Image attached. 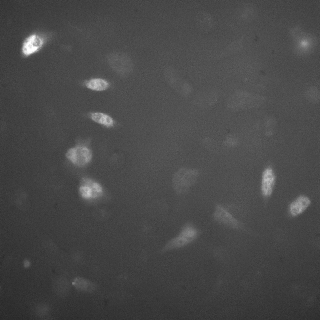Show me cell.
Returning <instances> with one entry per match:
<instances>
[{
  "label": "cell",
  "instance_id": "6da1fadb",
  "mask_svg": "<svg viewBox=\"0 0 320 320\" xmlns=\"http://www.w3.org/2000/svg\"><path fill=\"white\" fill-rule=\"evenodd\" d=\"M265 100L266 97L263 95L240 91L234 93L230 97L227 105L232 111H240L260 106Z\"/></svg>",
  "mask_w": 320,
  "mask_h": 320
},
{
  "label": "cell",
  "instance_id": "7a4b0ae2",
  "mask_svg": "<svg viewBox=\"0 0 320 320\" xmlns=\"http://www.w3.org/2000/svg\"><path fill=\"white\" fill-rule=\"evenodd\" d=\"M200 234L201 231L194 224L187 222L178 234L166 243L160 252L162 253L184 247L195 241Z\"/></svg>",
  "mask_w": 320,
  "mask_h": 320
},
{
  "label": "cell",
  "instance_id": "3957f363",
  "mask_svg": "<svg viewBox=\"0 0 320 320\" xmlns=\"http://www.w3.org/2000/svg\"><path fill=\"white\" fill-rule=\"evenodd\" d=\"M163 74L168 85L178 95L184 98H188L191 95L193 92L191 84L176 68L169 65L166 66Z\"/></svg>",
  "mask_w": 320,
  "mask_h": 320
},
{
  "label": "cell",
  "instance_id": "277c9868",
  "mask_svg": "<svg viewBox=\"0 0 320 320\" xmlns=\"http://www.w3.org/2000/svg\"><path fill=\"white\" fill-rule=\"evenodd\" d=\"M108 64L117 74L123 77L129 76L134 68L132 58L127 53L120 52H113L107 57Z\"/></svg>",
  "mask_w": 320,
  "mask_h": 320
},
{
  "label": "cell",
  "instance_id": "5b68a950",
  "mask_svg": "<svg viewBox=\"0 0 320 320\" xmlns=\"http://www.w3.org/2000/svg\"><path fill=\"white\" fill-rule=\"evenodd\" d=\"M212 218L216 223L226 228L242 231L244 230L242 223L219 203L215 205Z\"/></svg>",
  "mask_w": 320,
  "mask_h": 320
},
{
  "label": "cell",
  "instance_id": "8992f818",
  "mask_svg": "<svg viewBox=\"0 0 320 320\" xmlns=\"http://www.w3.org/2000/svg\"><path fill=\"white\" fill-rule=\"evenodd\" d=\"M194 21L197 29L204 33L212 32L216 26L215 17L210 12L205 10L197 12L194 16Z\"/></svg>",
  "mask_w": 320,
  "mask_h": 320
},
{
  "label": "cell",
  "instance_id": "52a82bcc",
  "mask_svg": "<svg viewBox=\"0 0 320 320\" xmlns=\"http://www.w3.org/2000/svg\"><path fill=\"white\" fill-rule=\"evenodd\" d=\"M66 156L74 164L82 167L90 161L92 154L88 148L84 146L79 145L68 150Z\"/></svg>",
  "mask_w": 320,
  "mask_h": 320
},
{
  "label": "cell",
  "instance_id": "ba28073f",
  "mask_svg": "<svg viewBox=\"0 0 320 320\" xmlns=\"http://www.w3.org/2000/svg\"><path fill=\"white\" fill-rule=\"evenodd\" d=\"M255 10L253 5L248 2H243L236 8L234 16L236 23L240 26L245 25L253 18Z\"/></svg>",
  "mask_w": 320,
  "mask_h": 320
},
{
  "label": "cell",
  "instance_id": "9c48e42d",
  "mask_svg": "<svg viewBox=\"0 0 320 320\" xmlns=\"http://www.w3.org/2000/svg\"><path fill=\"white\" fill-rule=\"evenodd\" d=\"M79 191L83 198L89 199L101 195L102 189L98 183L89 178H83L82 180Z\"/></svg>",
  "mask_w": 320,
  "mask_h": 320
},
{
  "label": "cell",
  "instance_id": "30bf717a",
  "mask_svg": "<svg viewBox=\"0 0 320 320\" xmlns=\"http://www.w3.org/2000/svg\"><path fill=\"white\" fill-rule=\"evenodd\" d=\"M183 181L174 187L176 192L178 194H181L187 192L190 189L198 174L196 170L185 169L182 171Z\"/></svg>",
  "mask_w": 320,
  "mask_h": 320
},
{
  "label": "cell",
  "instance_id": "8fae6325",
  "mask_svg": "<svg viewBox=\"0 0 320 320\" xmlns=\"http://www.w3.org/2000/svg\"><path fill=\"white\" fill-rule=\"evenodd\" d=\"M275 181L273 170L270 167L266 168L263 172L261 182V192L264 196L268 197L272 194Z\"/></svg>",
  "mask_w": 320,
  "mask_h": 320
},
{
  "label": "cell",
  "instance_id": "7c38bea8",
  "mask_svg": "<svg viewBox=\"0 0 320 320\" xmlns=\"http://www.w3.org/2000/svg\"><path fill=\"white\" fill-rule=\"evenodd\" d=\"M43 42V38L36 34H33L28 37L23 42L22 51L26 55H28L37 51L42 46Z\"/></svg>",
  "mask_w": 320,
  "mask_h": 320
},
{
  "label": "cell",
  "instance_id": "4fadbf2b",
  "mask_svg": "<svg viewBox=\"0 0 320 320\" xmlns=\"http://www.w3.org/2000/svg\"><path fill=\"white\" fill-rule=\"evenodd\" d=\"M311 203L307 197L301 195L298 197L290 204L289 212L292 216H297L303 212Z\"/></svg>",
  "mask_w": 320,
  "mask_h": 320
},
{
  "label": "cell",
  "instance_id": "5bb4252c",
  "mask_svg": "<svg viewBox=\"0 0 320 320\" xmlns=\"http://www.w3.org/2000/svg\"><path fill=\"white\" fill-rule=\"evenodd\" d=\"M89 116V118L94 122L107 127H112L115 124V121L111 117L102 112H91Z\"/></svg>",
  "mask_w": 320,
  "mask_h": 320
},
{
  "label": "cell",
  "instance_id": "9a60e30c",
  "mask_svg": "<svg viewBox=\"0 0 320 320\" xmlns=\"http://www.w3.org/2000/svg\"><path fill=\"white\" fill-rule=\"evenodd\" d=\"M84 84L87 88L98 91L105 90L110 86V84L108 81L100 78H94L86 80Z\"/></svg>",
  "mask_w": 320,
  "mask_h": 320
},
{
  "label": "cell",
  "instance_id": "2e32d148",
  "mask_svg": "<svg viewBox=\"0 0 320 320\" xmlns=\"http://www.w3.org/2000/svg\"><path fill=\"white\" fill-rule=\"evenodd\" d=\"M243 38L237 39L227 45L221 52L219 57L221 58L227 57L236 53L242 47Z\"/></svg>",
  "mask_w": 320,
  "mask_h": 320
},
{
  "label": "cell",
  "instance_id": "e0dca14e",
  "mask_svg": "<svg viewBox=\"0 0 320 320\" xmlns=\"http://www.w3.org/2000/svg\"><path fill=\"white\" fill-rule=\"evenodd\" d=\"M218 96L213 91L204 92L196 98L195 102L196 104L204 106H209L214 104L217 101Z\"/></svg>",
  "mask_w": 320,
  "mask_h": 320
},
{
  "label": "cell",
  "instance_id": "ac0fdd59",
  "mask_svg": "<svg viewBox=\"0 0 320 320\" xmlns=\"http://www.w3.org/2000/svg\"><path fill=\"white\" fill-rule=\"evenodd\" d=\"M307 98L312 102H317L319 99V91L315 87L310 88L306 92Z\"/></svg>",
  "mask_w": 320,
  "mask_h": 320
},
{
  "label": "cell",
  "instance_id": "d6986e66",
  "mask_svg": "<svg viewBox=\"0 0 320 320\" xmlns=\"http://www.w3.org/2000/svg\"><path fill=\"white\" fill-rule=\"evenodd\" d=\"M73 283V285L77 288L82 290H87L88 288V287L90 286L89 282H88L86 280L81 279H76L74 281Z\"/></svg>",
  "mask_w": 320,
  "mask_h": 320
},
{
  "label": "cell",
  "instance_id": "ffe728a7",
  "mask_svg": "<svg viewBox=\"0 0 320 320\" xmlns=\"http://www.w3.org/2000/svg\"><path fill=\"white\" fill-rule=\"evenodd\" d=\"M225 143L228 147H232L236 145L237 140L233 137H229L225 140Z\"/></svg>",
  "mask_w": 320,
  "mask_h": 320
},
{
  "label": "cell",
  "instance_id": "44dd1931",
  "mask_svg": "<svg viewBox=\"0 0 320 320\" xmlns=\"http://www.w3.org/2000/svg\"><path fill=\"white\" fill-rule=\"evenodd\" d=\"M30 265V263L28 260H25L24 262V266L25 268H29Z\"/></svg>",
  "mask_w": 320,
  "mask_h": 320
}]
</instances>
